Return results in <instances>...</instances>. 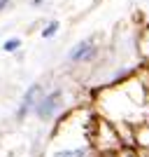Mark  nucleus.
Masks as SVG:
<instances>
[{
	"label": "nucleus",
	"instance_id": "obj_1",
	"mask_svg": "<svg viewBox=\"0 0 149 157\" xmlns=\"http://www.w3.org/2000/svg\"><path fill=\"white\" fill-rule=\"evenodd\" d=\"M56 103H59V92H54L51 96H47L42 103H40V108H37V115L40 117H49L54 113V108H56Z\"/></svg>",
	"mask_w": 149,
	"mask_h": 157
},
{
	"label": "nucleus",
	"instance_id": "obj_2",
	"mask_svg": "<svg viewBox=\"0 0 149 157\" xmlns=\"http://www.w3.org/2000/svg\"><path fill=\"white\" fill-rule=\"evenodd\" d=\"M35 94H37V85H33L30 89H28V94L23 96V101H21V108H19V117H23V115H26V110L33 105V101H35Z\"/></svg>",
	"mask_w": 149,
	"mask_h": 157
},
{
	"label": "nucleus",
	"instance_id": "obj_3",
	"mask_svg": "<svg viewBox=\"0 0 149 157\" xmlns=\"http://www.w3.org/2000/svg\"><path fill=\"white\" fill-rule=\"evenodd\" d=\"M86 54H91V42L86 40V42H79L75 49L70 52V61H79L82 56H86Z\"/></svg>",
	"mask_w": 149,
	"mask_h": 157
},
{
	"label": "nucleus",
	"instance_id": "obj_4",
	"mask_svg": "<svg viewBox=\"0 0 149 157\" xmlns=\"http://www.w3.org/2000/svg\"><path fill=\"white\" fill-rule=\"evenodd\" d=\"M54 157H82V150H61Z\"/></svg>",
	"mask_w": 149,
	"mask_h": 157
},
{
	"label": "nucleus",
	"instance_id": "obj_5",
	"mask_svg": "<svg viewBox=\"0 0 149 157\" xmlns=\"http://www.w3.org/2000/svg\"><path fill=\"white\" fill-rule=\"evenodd\" d=\"M19 40H7L5 45H2V49H5V52H14V49H19Z\"/></svg>",
	"mask_w": 149,
	"mask_h": 157
},
{
	"label": "nucleus",
	"instance_id": "obj_6",
	"mask_svg": "<svg viewBox=\"0 0 149 157\" xmlns=\"http://www.w3.org/2000/svg\"><path fill=\"white\" fill-rule=\"evenodd\" d=\"M56 31H59V24L54 21V24H51V26H49V28H44V31H42V38H51V35H54V33H56Z\"/></svg>",
	"mask_w": 149,
	"mask_h": 157
},
{
	"label": "nucleus",
	"instance_id": "obj_7",
	"mask_svg": "<svg viewBox=\"0 0 149 157\" xmlns=\"http://www.w3.org/2000/svg\"><path fill=\"white\" fill-rule=\"evenodd\" d=\"M9 2V0H0V10H5V5Z\"/></svg>",
	"mask_w": 149,
	"mask_h": 157
}]
</instances>
